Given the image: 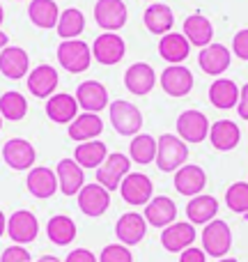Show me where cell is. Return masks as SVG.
<instances>
[{
  "instance_id": "obj_29",
  "label": "cell",
  "mask_w": 248,
  "mask_h": 262,
  "mask_svg": "<svg viewBox=\"0 0 248 262\" xmlns=\"http://www.w3.org/2000/svg\"><path fill=\"white\" fill-rule=\"evenodd\" d=\"M209 140L218 152H230L239 145L241 140V131L232 120H218L209 127Z\"/></svg>"
},
{
  "instance_id": "obj_23",
  "label": "cell",
  "mask_w": 248,
  "mask_h": 262,
  "mask_svg": "<svg viewBox=\"0 0 248 262\" xmlns=\"http://www.w3.org/2000/svg\"><path fill=\"white\" fill-rule=\"evenodd\" d=\"M26 186L35 198L39 200H46L51 195H55V191L60 189L58 186V175H55L51 168L46 166H39V168H30L28 172V180H26Z\"/></svg>"
},
{
  "instance_id": "obj_33",
  "label": "cell",
  "mask_w": 248,
  "mask_h": 262,
  "mask_svg": "<svg viewBox=\"0 0 248 262\" xmlns=\"http://www.w3.org/2000/svg\"><path fill=\"white\" fill-rule=\"evenodd\" d=\"M28 16H30L32 26L41 28V30L55 28L58 26V18H60L58 3H53V0H32V3L28 5Z\"/></svg>"
},
{
  "instance_id": "obj_35",
  "label": "cell",
  "mask_w": 248,
  "mask_h": 262,
  "mask_svg": "<svg viewBox=\"0 0 248 262\" xmlns=\"http://www.w3.org/2000/svg\"><path fill=\"white\" fill-rule=\"evenodd\" d=\"M46 235H49V239L53 242V244L67 246V244H72L74 237H76V223L69 216H64V214L51 216L49 226H46Z\"/></svg>"
},
{
  "instance_id": "obj_20",
  "label": "cell",
  "mask_w": 248,
  "mask_h": 262,
  "mask_svg": "<svg viewBox=\"0 0 248 262\" xmlns=\"http://www.w3.org/2000/svg\"><path fill=\"white\" fill-rule=\"evenodd\" d=\"M76 101L85 113H99L108 104V90L99 81H85L76 88Z\"/></svg>"
},
{
  "instance_id": "obj_16",
  "label": "cell",
  "mask_w": 248,
  "mask_h": 262,
  "mask_svg": "<svg viewBox=\"0 0 248 262\" xmlns=\"http://www.w3.org/2000/svg\"><path fill=\"white\" fill-rule=\"evenodd\" d=\"M124 85L131 95H138V97L149 95L154 90V85H156V74H154L152 64L147 62L131 64L124 74Z\"/></svg>"
},
{
  "instance_id": "obj_17",
  "label": "cell",
  "mask_w": 248,
  "mask_h": 262,
  "mask_svg": "<svg viewBox=\"0 0 248 262\" xmlns=\"http://www.w3.org/2000/svg\"><path fill=\"white\" fill-rule=\"evenodd\" d=\"M145 232H147V221L143 214L138 212H126L115 223V235L124 246H136L143 242Z\"/></svg>"
},
{
  "instance_id": "obj_19",
  "label": "cell",
  "mask_w": 248,
  "mask_h": 262,
  "mask_svg": "<svg viewBox=\"0 0 248 262\" xmlns=\"http://www.w3.org/2000/svg\"><path fill=\"white\" fill-rule=\"evenodd\" d=\"M207 186V175L200 166H193V163H184L179 170H175V189L177 193L182 195H200L202 189Z\"/></svg>"
},
{
  "instance_id": "obj_9",
  "label": "cell",
  "mask_w": 248,
  "mask_h": 262,
  "mask_svg": "<svg viewBox=\"0 0 248 262\" xmlns=\"http://www.w3.org/2000/svg\"><path fill=\"white\" fill-rule=\"evenodd\" d=\"M126 53V44L118 32H104L92 44V58L101 64H118Z\"/></svg>"
},
{
  "instance_id": "obj_5",
  "label": "cell",
  "mask_w": 248,
  "mask_h": 262,
  "mask_svg": "<svg viewBox=\"0 0 248 262\" xmlns=\"http://www.w3.org/2000/svg\"><path fill=\"white\" fill-rule=\"evenodd\" d=\"M129 170H131V159L120 152H113L97 168V182H99L104 189L115 191V189H120V184H122V180L129 175Z\"/></svg>"
},
{
  "instance_id": "obj_25",
  "label": "cell",
  "mask_w": 248,
  "mask_h": 262,
  "mask_svg": "<svg viewBox=\"0 0 248 262\" xmlns=\"http://www.w3.org/2000/svg\"><path fill=\"white\" fill-rule=\"evenodd\" d=\"M177 219V205L168 195H156L145 205V221L154 228H168Z\"/></svg>"
},
{
  "instance_id": "obj_8",
  "label": "cell",
  "mask_w": 248,
  "mask_h": 262,
  "mask_svg": "<svg viewBox=\"0 0 248 262\" xmlns=\"http://www.w3.org/2000/svg\"><path fill=\"white\" fill-rule=\"evenodd\" d=\"M152 191H154L152 180L147 175H143V172H129L122 180V184H120L122 200L126 205H133V207L147 205L152 200Z\"/></svg>"
},
{
  "instance_id": "obj_28",
  "label": "cell",
  "mask_w": 248,
  "mask_h": 262,
  "mask_svg": "<svg viewBox=\"0 0 248 262\" xmlns=\"http://www.w3.org/2000/svg\"><path fill=\"white\" fill-rule=\"evenodd\" d=\"M218 214V200L214 195H207V193H200V195H193L186 205V216L189 221L198 223V226H207L209 221H214Z\"/></svg>"
},
{
  "instance_id": "obj_32",
  "label": "cell",
  "mask_w": 248,
  "mask_h": 262,
  "mask_svg": "<svg viewBox=\"0 0 248 262\" xmlns=\"http://www.w3.org/2000/svg\"><path fill=\"white\" fill-rule=\"evenodd\" d=\"M209 101L221 111H230L239 104V85L230 78H216L209 85Z\"/></svg>"
},
{
  "instance_id": "obj_50",
  "label": "cell",
  "mask_w": 248,
  "mask_h": 262,
  "mask_svg": "<svg viewBox=\"0 0 248 262\" xmlns=\"http://www.w3.org/2000/svg\"><path fill=\"white\" fill-rule=\"evenodd\" d=\"M218 262H239V260H235V258H221Z\"/></svg>"
},
{
  "instance_id": "obj_1",
  "label": "cell",
  "mask_w": 248,
  "mask_h": 262,
  "mask_svg": "<svg viewBox=\"0 0 248 262\" xmlns=\"http://www.w3.org/2000/svg\"><path fill=\"white\" fill-rule=\"evenodd\" d=\"M156 143H159V147H156V166H159V170L175 172L186 163V159H189V147H186V143L179 138V136L163 134Z\"/></svg>"
},
{
  "instance_id": "obj_26",
  "label": "cell",
  "mask_w": 248,
  "mask_h": 262,
  "mask_svg": "<svg viewBox=\"0 0 248 262\" xmlns=\"http://www.w3.org/2000/svg\"><path fill=\"white\" fill-rule=\"evenodd\" d=\"M191 53V41L179 32H168L159 41V55L170 64H182Z\"/></svg>"
},
{
  "instance_id": "obj_43",
  "label": "cell",
  "mask_w": 248,
  "mask_h": 262,
  "mask_svg": "<svg viewBox=\"0 0 248 262\" xmlns=\"http://www.w3.org/2000/svg\"><path fill=\"white\" fill-rule=\"evenodd\" d=\"M179 262H207V253L202 249H195V246H189L179 253Z\"/></svg>"
},
{
  "instance_id": "obj_31",
  "label": "cell",
  "mask_w": 248,
  "mask_h": 262,
  "mask_svg": "<svg viewBox=\"0 0 248 262\" xmlns=\"http://www.w3.org/2000/svg\"><path fill=\"white\" fill-rule=\"evenodd\" d=\"M143 23L152 35H168L172 30V23H175V14L168 5L163 3H154L145 9V16H143Z\"/></svg>"
},
{
  "instance_id": "obj_22",
  "label": "cell",
  "mask_w": 248,
  "mask_h": 262,
  "mask_svg": "<svg viewBox=\"0 0 248 262\" xmlns=\"http://www.w3.org/2000/svg\"><path fill=\"white\" fill-rule=\"evenodd\" d=\"M55 175H58V186L64 195H78V191L85 186V175L76 159H62L55 168Z\"/></svg>"
},
{
  "instance_id": "obj_46",
  "label": "cell",
  "mask_w": 248,
  "mask_h": 262,
  "mask_svg": "<svg viewBox=\"0 0 248 262\" xmlns=\"http://www.w3.org/2000/svg\"><path fill=\"white\" fill-rule=\"evenodd\" d=\"M7 232V216L3 214V209H0V237Z\"/></svg>"
},
{
  "instance_id": "obj_48",
  "label": "cell",
  "mask_w": 248,
  "mask_h": 262,
  "mask_svg": "<svg viewBox=\"0 0 248 262\" xmlns=\"http://www.w3.org/2000/svg\"><path fill=\"white\" fill-rule=\"evenodd\" d=\"M5 46H7V35H5V32H0V51H3Z\"/></svg>"
},
{
  "instance_id": "obj_39",
  "label": "cell",
  "mask_w": 248,
  "mask_h": 262,
  "mask_svg": "<svg viewBox=\"0 0 248 262\" xmlns=\"http://www.w3.org/2000/svg\"><path fill=\"white\" fill-rule=\"evenodd\" d=\"M226 205L235 214H248V182H235L226 191Z\"/></svg>"
},
{
  "instance_id": "obj_7",
  "label": "cell",
  "mask_w": 248,
  "mask_h": 262,
  "mask_svg": "<svg viewBox=\"0 0 248 262\" xmlns=\"http://www.w3.org/2000/svg\"><path fill=\"white\" fill-rule=\"evenodd\" d=\"M209 120L200 111H184L177 118V134L184 143H202L205 138H209Z\"/></svg>"
},
{
  "instance_id": "obj_49",
  "label": "cell",
  "mask_w": 248,
  "mask_h": 262,
  "mask_svg": "<svg viewBox=\"0 0 248 262\" xmlns=\"http://www.w3.org/2000/svg\"><path fill=\"white\" fill-rule=\"evenodd\" d=\"M3 21H5V9H3V5H0V26H3Z\"/></svg>"
},
{
  "instance_id": "obj_42",
  "label": "cell",
  "mask_w": 248,
  "mask_h": 262,
  "mask_svg": "<svg viewBox=\"0 0 248 262\" xmlns=\"http://www.w3.org/2000/svg\"><path fill=\"white\" fill-rule=\"evenodd\" d=\"M232 53L241 60H248V28L239 30L232 39Z\"/></svg>"
},
{
  "instance_id": "obj_2",
  "label": "cell",
  "mask_w": 248,
  "mask_h": 262,
  "mask_svg": "<svg viewBox=\"0 0 248 262\" xmlns=\"http://www.w3.org/2000/svg\"><path fill=\"white\" fill-rule=\"evenodd\" d=\"M58 62L69 74H83L92 62V49L81 39H64L58 46Z\"/></svg>"
},
{
  "instance_id": "obj_4",
  "label": "cell",
  "mask_w": 248,
  "mask_h": 262,
  "mask_svg": "<svg viewBox=\"0 0 248 262\" xmlns=\"http://www.w3.org/2000/svg\"><path fill=\"white\" fill-rule=\"evenodd\" d=\"M232 246V230L226 221L214 219L202 230V251L212 258H226Z\"/></svg>"
},
{
  "instance_id": "obj_27",
  "label": "cell",
  "mask_w": 248,
  "mask_h": 262,
  "mask_svg": "<svg viewBox=\"0 0 248 262\" xmlns=\"http://www.w3.org/2000/svg\"><path fill=\"white\" fill-rule=\"evenodd\" d=\"M184 37L191 41V46H205L212 44L214 39V26L205 14H191L184 21Z\"/></svg>"
},
{
  "instance_id": "obj_36",
  "label": "cell",
  "mask_w": 248,
  "mask_h": 262,
  "mask_svg": "<svg viewBox=\"0 0 248 262\" xmlns=\"http://www.w3.org/2000/svg\"><path fill=\"white\" fill-rule=\"evenodd\" d=\"M55 30H58V35L62 39H76L85 30V16H83V12L76 7H67L64 12H60Z\"/></svg>"
},
{
  "instance_id": "obj_45",
  "label": "cell",
  "mask_w": 248,
  "mask_h": 262,
  "mask_svg": "<svg viewBox=\"0 0 248 262\" xmlns=\"http://www.w3.org/2000/svg\"><path fill=\"white\" fill-rule=\"evenodd\" d=\"M237 113L241 120H248V83L239 90V104H237Z\"/></svg>"
},
{
  "instance_id": "obj_30",
  "label": "cell",
  "mask_w": 248,
  "mask_h": 262,
  "mask_svg": "<svg viewBox=\"0 0 248 262\" xmlns=\"http://www.w3.org/2000/svg\"><path fill=\"white\" fill-rule=\"evenodd\" d=\"M104 131V120L97 113H81L74 118V122L69 124V138L76 143H85V140H95L97 136Z\"/></svg>"
},
{
  "instance_id": "obj_47",
  "label": "cell",
  "mask_w": 248,
  "mask_h": 262,
  "mask_svg": "<svg viewBox=\"0 0 248 262\" xmlns=\"http://www.w3.org/2000/svg\"><path fill=\"white\" fill-rule=\"evenodd\" d=\"M37 262H60V260L55 258V255H41V258L37 260Z\"/></svg>"
},
{
  "instance_id": "obj_41",
  "label": "cell",
  "mask_w": 248,
  "mask_h": 262,
  "mask_svg": "<svg viewBox=\"0 0 248 262\" xmlns=\"http://www.w3.org/2000/svg\"><path fill=\"white\" fill-rule=\"evenodd\" d=\"M0 262H32V258H30V253H28L26 246L12 244V246H7V249L3 251Z\"/></svg>"
},
{
  "instance_id": "obj_11",
  "label": "cell",
  "mask_w": 248,
  "mask_h": 262,
  "mask_svg": "<svg viewBox=\"0 0 248 262\" xmlns=\"http://www.w3.org/2000/svg\"><path fill=\"white\" fill-rule=\"evenodd\" d=\"M126 5L122 0H97L95 5V21L104 28L106 32H118L126 23Z\"/></svg>"
},
{
  "instance_id": "obj_18",
  "label": "cell",
  "mask_w": 248,
  "mask_h": 262,
  "mask_svg": "<svg viewBox=\"0 0 248 262\" xmlns=\"http://www.w3.org/2000/svg\"><path fill=\"white\" fill-rule=\"evenodd\" d=\"M230 62H232L230 49L223 44H214V41L209 46H205L198 55L200 69H202L205 74H209V76H221V74L230 67Z\"/></svg>"
},
{
  "instance_id": "obj_13",
  "label": "cell",
  "mask_w": 248,
  "mask_h": 262,
  "mask_svg": "<svg viewBox=\"0 0 248 262\" xmlns=\"http://www.w3.org/2000/svg\"><path fill=\"white\" fill-rule=\"evenodd\" d=\"M0 74L5 78H12V81L28 76L30 74V58H28L26 49H21V46H5L0 51Z\"/></svg>"
},
{
  "instance_id": "obj_6",
  "label": "cell",
  "mask_w": 248,
  "mask_h": 262,
  "mask_svg": "<svg viewBox=\"0 0 248 262\" xmlns=\"http://www.w3.org/2000/svg\"><path fill=\"white\" fill-rule=\"evenodd\" d=\"M7 235L14 244H30V242L37 239L39 235V223H37V216L28 209H18L12 216L7 219Z\"/></svg>"
},
{
  "instance_id": "obj_21",
  "label": "cell",
  "mask_w": 248,
  "mask_h": 262,
  "mask_svg": "<svg viewBox=\"0 0 248 262\" xmlns=\"http://www.w3.org/2000/svg\"><path fill=\"white\" fill-rule=\"evenodd\" d=\"M55 88H58V72L51 64H37L28 74V90L37 99H49L55 92Z\"/></svg>"
},
{
  "instance_id": "obj_10",
  "label": "cell",
  "mask_w": 248,
  "mask_h": 262,
  "mask_svg": "<svg viewBox=\"0 0 248 262\" xmlns=\"http://www.w3.org/2000/svg\"><path fill=\"white\" fill-rule=\"evenodd\" d=\"M78 207L85 216L97 219L110 207V191L97 182V184H85L78 191Z\"/></svg>"
},
{
  "instance_id": "obj_37",
  "label": "cell",
  "mask_w": 248,
  "mask_h": 262,
  "mask_svg": "<svg viewBox=\"0 0 248 262\" xmlns=\"http://www.w3.org/2000/svg\"><path fill=\"white\" fill-rule=\"evenodd\" d=\"M156 138L149 134H136L133 140H131L129 145V154L131 159H133L136 163H140V166H147V163L156 161Z\"/></svg>"
},
{
  "instance_id": "obj_38",
  "label": "cell",
  "mask_w": 248,
  "mask_h": 262,
  "mask_svg": "<svg viewBox=\"0 0 248 262\" xmlns=\"http://www.w3.org/2000/svg\"><path fill=\"white\" fill-rule=\"evenodd\" d=\"M28 113V101L26 97L21 95V92H5L3 97H0V115H3L5 120H9V122H18V120H23Z\"/></svg>"
},
{
  "instance_id": "obj_12",
  "label": "cell",
  "mask_w": 248,
  "mask_h": 262,
  "mask_svg": "<svg viewBox=\"0 0 248 262\" xmlns=\"http://www.w3.org/2000/svg\"><path fill=\"white\" fill-rule=\"evenodd\" d=\"M3 159L14 170H30L37 159V152L30 140L26 138H12L3 145Z\"/></svg>"
},
{
  "instance_id": "obj_24",
  "label": "cell",
  "mask_w": 248,
  "mask_h": 262,
  "mask_svg": "<svg viewBox=\"0 0 248 262\" xmlns=\"http://www.w3.org/2000/svg\"><path fill=\"white\" fill-rule=\"evenodd\" d=\"M78 101L74 95H51L49 101H46V115L49 120H53L55 124H72L74 118L78 115Z\"/></svg>"
},
{
  "instance_id": "obj_40",
  "label": "cell",
  "mask_w": 248,
  "mask_h": 262,
  "mask_svg": "<svg viewBox=\"0 0 248 262\" xmlns=\"http://www.w3.org/2000/svg\"><path fill=\"white\" fill-rule=\"evenodd\" d=\"M99 262H133V255L124 244H108L101 251Z\"/></svg>"
},
{
  "instance_id": "obj_15",
  "label": "cell",
  "mask_w": 248,
  "mask_h": 262,
  "mask_svg": "<svg viewBox=\"0 0 248 262\" xmlns=\"http://www.w3.org/2000/svg\"><path fill=\"white\" fill-rule=\"evenodd\" d=\"M195 242V226L193 223H186V221H179V223H170L168 228H163L161 232V244L166 251L170 253H182L184 249L193 246Z\"/></svg>"
},
{
  "instance_id": "obj_3",
  "label": "cell",
  "mask_w": 248,
  "mask_h": 262,
  "mask_svg": "<svg viewBox=\"0 0 248 262\" xmlns=\"http://www.w3.org/2000/svg\"><path fill=\"white\" fill-rule=\"evenodd\" d=\"M108 113H110V124H113V129L120 136H136L143 129V113L131 101H124V99L113 101Z\"/></svg>"
},
{
  "instance_id": "obj_34",
  "label": "cell",
  "mask_w": 248,
  "mask_h": 262,
  "mask_svg": "<svg viewBox=\"0 0 248 262\" xmlns=\"http://www.w3.org/2000/svg\"><path fill=\"white\" fill-rule=\"evenodd\" d=\"M106 143L101 140H85L78 143V147L74 149V159L81 168H99L106 161Z\"/></svg>"
},
{
  "instance_id": "obj_44",
  "label": "cell",
  "mask_w": 248,
  "mask_h": 262,
  "mask_svg": "<svg viewBox=\"0 0 248 262\" xmlns=\"http://www.w3.org/2000/svg\"><path fill=\"white\" fill-rule=\"evenodd\" d=\"M64 262H99V258H95V253L87 249H74L72 253L64 258Z\"/></svg>"
},
{
  "instance_id": "obj_51",
  "label": "cell",
  "mask_w": 248,
  "mask_h": 262,
  "mask_svg": "<svg viewBox=\"0 0 248 262\" xmlns=\"http://www.w3.org/2000/svg\"><path fill=\"white\" fill-rule=\"evenodd\" d=\"M0 127H3V115H0Z\"/></svg>"
},
{
  "instance_id": "obj_14",
  "label": "cell",
  "mask_w": 248,
  "mask_h": 262,
  "mask_svg": "<svg viewBox=\"0 0 248 262\" xmlns=\"http://www.w3.org/2000/svg\"><path fill=\"white\" fill-rule=\"evenodd\" d=\"M161 88L170 97H186L193 90V74L184 64H170L161 72Z\"/></svg>"
}]
</instances>
